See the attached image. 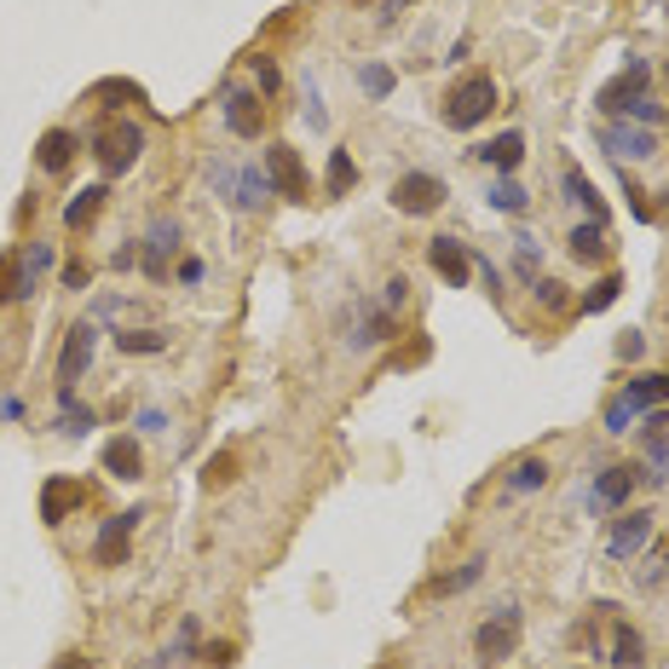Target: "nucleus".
<instances>
[{
    "instance_id": "f257e3e1",
    "label": "nucleus",
    "mask_w": 669,
    "mask_h": 669,
    "mask_svg": "<svg viewBox=\"0 0 669 669\" xmlns=\"http://www.w3.org/2000/svg\"><path fill=\"white\" fill-rule=\"evenodd\" d=\"M139 150H145V127H139V121H121V116L98 121L93 157H98V168H105V179H121L127 168L139 162Z\"/></svg>"
},
{
    "instance_id": "f03ea898",
    "label": "nucleus",
    "mask_w": 669,
    "mask_h": 669,
    "mask_svg": "<svg viewBox=\"0 0 669 669\" xmlns=\"http://www.w3.org/2000/svg\"><path fill=\"white\" fill-rule=\"evenodd\" d=\"M491 110H497V82H491V75H468V82H456L445 93V121L456 127V134L479 127Z\"/></svg>"
},
{
    "instance_id": "7ed1b4c3",
    "label": "nucleus",
    "mask_w": 669,
    "mask_h": 669,
    "mask_svg": "<svg viewBox=\"0 0 669 669\" xmlns=\"http://www.w3.org/2000/svg\"><path fill=\"white\" fill-rule=\"evenodd\" d=\"M513 647H520V612H513V606H497V612L474 629V658L497 669Z\"/></svg>"
},
{
    "instance_id": "20e7f679",
    "label": "nucleus",
    "mask_w": 669,
    "mask_h": 669,
    "mask_svg": "<svg viewBox=\"0 0 669 669\" xmlns=\"http://www.w3.org/2000/svg\"><path fill=\"white\" fill-rule=\"evenodd\" d=\"M93 347H98V323L93 318H82V323H70V334H64V352H59V393H75V381L87 375V364H93Z\"/></svg>"
},
{
    "instance_id": "39448f33",
    "label": "nucleus",
    "mask_w": 669,
    "mask_h": 669,
    "mask_svg": "<svg viewBox=\"0 0 669 669\" xmlns=\"http://www.w3.org/2000/svg\"><path fill=\"white\" fill-rule=\"evenodd\" d=\"M266 173H272L277 197H289V202H306V197H312V173H306V162H300L295 145H272V150H266Z\"/></svg>"
},
{
    "instance_id": "423d86ee",
    "label": "nucleus",
    "mask_w": 669,
    "mask_h": 669,
    "mask_svg": "<svg viewBox=\"0 0 669 669\" xmlns=\"http://www.w3.org/2000/svg\"><path fill=\"white\" fill-rule=\"evenodd\" d=\"M393 209L399 214H439L445 209V179H433V173H404L399 185H393Z\"/></svg>"
},
{
    "instance_id": "0eeeda50",
    "label": "nucleus",
    "mask_w": 669,
    "mask_h": 669,
    "mask_svg": "<svg viewBox=\"0 0 669 669\" xmlns=\"http://www.w3.org/2000/svg\"><path fill=\"white\" fill-rule=\"evenodd\" d=\"M647 82H652V75H647V59H635L624 75H617V82H606V87H601V98H595L601 116H629V110L640 105V98H647Z\"/></svg>"
},
{
    "instance_id": "6e6552de",
    "label": "nucleus",
    "mask_w": 669,
    "mask_h": 669,
    "mask_svg": "<svg viewBox=\"0 0 669 669\" xmlns=\"http://www.w3.org/2000/svg\"><path fill=\"white\" fill-rule=\"evenodd\" d=\"M82 502H93V485L70 479V474H53V479L41 485V520H46V525H64Z\"/></svg>"
},
{
    "instance_id": "1a4fd4ad",
    "label": "nucleus",
    "mask_w": 669,
    "mask_h": 669,
    "mask_svg": "<svg viewBox=\"0 0 669 669\" xmlns=\"http://www.w3.org/2000/svg\"><path fill=\"white\" fill-rule=\"evenodd\" d=\"M139 520H145L139 508L110 513V520L98 525V537H93V560H98V565H127V537L139 531Z\"/></svg>"
},
{
    "instance_id": "9d476101",
    "label": "nucleus",
    "mask_w": 669,
    "mask_h": 669,
    "mask_svg": "<svg viewBox=\"0 0 669 669\" xmlns=\"http://www.w3.org/2000/svg\"><path fill=\"white\" fill-rule=\"evenodd\" d=\"M225 121H231L237 139H261L266 134V98L248 93V87H231L225 93Z\"/></svg>"
},
{
    "instance_id": "9b49d317",
    "label": "nucleus",
    "mask_w": 669,
    "mask_h": 669,
    "mask_svg": "<svg viewBox=\"0 0 669 669\" xmlns=\"http://www.w3.org/2000/svg\"><path fill=\"white\" fill-rule=\"evenodd\" d=\"M427 261H433V272H439L450 289H468V277H474V254L461 248L456 237H433L427 243Z\"/></svg>"
},
{
    "instance_id": "f8f14e48",
    "label": "nucleus",
    "mask_w": 669,
    "mask_h": 669,
    "mask_svg": "<svg viewBox=\"0 0 669 669\" xmlns=\"http://www.w3.org/2000/svg\"><path fill=\"white\" fill-rule=\"evenodd\" d=\"M214 185H220V191H231V185H237V197H231V202H237L243 214L266 209V179L254 173V168H231V173H225V162H220V168H214Z\"/></svg>"
},
{
    "instance_id": "ddd939ff",
    "label": "nucleus",
    "mask_w": 669,
    "mask_h": 669,
    "mask_svg": "<svg viewBox=\"0 0 669 669\" xmlns=\"http://www.w3.org/2000/svg\"><path fill=\"white\" fill-rule=\"evenodd\" d=\"M617 404L629 410V416H640V410L652 404H669V370H652V375H635L624 393H617Z\"/></svg>"
},
{
    "instance_id": "4468645a",
    "label": "nucleus",
    "mask_w": 669,
    "mask_h": 669,
    "mask_svg": "<svg viewBox=\"0 0 669 669\" xmlns=\"http://www.w3.org/2000/svg\"><path fill=\"white\" fill-rule=\"evenodd\" d=\"M652 543V513H624V520L612 525V537H606V549L617 554V560H629V554H640Z\"/></svg>"
},
{
    "instance_id": "2eb2a0df",
    "label": "nucleus",
    "mask_w": 669,
    "mask_h": 669,
    "mask_svg": "<svg viewBox=\"0 0 669 669\" xmlns=\"http://www.w3.org/2000/svg\"><path fill=\"white\" fill-rule=\"evenodd\" d=\"M98 461H105V474H110V479H139V474H145V450H139V439H134V433H121V439H110Z\"/></svg>"
},
{
    "instance_id": "dca6fc26",
    "label": "nucleus",
    "mask_w": 669,
    "mask_h": 669,
    "mask_svg": "<svg viewBox=\"0 0 669 669\" xmlns=\"http://www.w3.org/2000/svg\"><path fill=\"white\" fill-rule=\"evenodd\" d=\"M617 669H640L647 663V640H640V629L635 624H624V617L612 612V652H606Z\"/></svg>"
},
{
    "instance_id": "f3484780",
    "label": "nucleus",
    "mask_w": 669,
    "mask_h": 669,
    "mask_svg": "<svg viewBox=\"0 0 669 669\" xmlns=\"http://www.w3.org/2000/svg\"><path fill=\"white\" fill-rule=\"evenodd\" d=\"M105 202H110V185H87V191H75L64 202V231H87L98 214H105Z\"/></svg>"
},
{
    "instance_id": "a211bd4d",
    "label": "nucleus",
    "mask_w": 669,
    "mask_h": 669,
    "mask_svg": "<svg viewBox=\"0 0 669 669\" xmlns=\"http://www.w3.org/2000/svg\"><path fill=\"white\" fill-rule=\"evenodd\" d=\"M173 248H179V220H157V225L145 231V272H150V277H162Z\"/></svg>"
},
{
    "instance_id": "6ab92c4d",
    "label": "nucleus",
    "mask_w": 669,
    "mask_h": 669,
    "mask_svg": "<svg viewBox=\"0 0 669 669\" xmlns=\"http://www.w3.org/2000/svg\"><path fill=\"white\" fill-rule=\"evenodd\" d=\"M601 145L612 150V157H652V150H658V145H652V134H647V127H635V121H629V127H624V121L606 127Z\"/></svg>"
},
{
    "instance_id": "aec40b11",
    "label": "nucleus",
    "mask_w": 669,
    "mask_h": 669,
    "mask_svg": "<svg viewBox=\"0 0 669 669\" xmlns=\"http://www.w3.org/2000/svg\"><path fill=\"white\" fill-rule=\"evenodd\" d=\"M35 162H41L46 173H64V168L75 162V134H70V127H53V134H41Z\"/></svg>"
},
{
    "instance_id": "412c9836",
    "label": "nucleus",
    "mask_w": 669,
    "mask_h": 669,
    "mask_svg": "<svg viewBox=\"0 0 669 669\" xmlns=\"http://www.w3.org/2000/svg\"><path fill=\"white\" fill-rule=\"evenodd\" d=\"M640 479H647L640 468H606V474L595 479V502H601V508H624V497L635 491Z\"/></svg>"
},
{
    "instance_id": "4be33fe9",
    "label": "nucleus",
    "mask_w": 669,
    "mask_h": 669,
    "mask_svg": "<svg viewBox=\"0 0 669 669\" xmlns=\"http://www.w3.org/2000/svg\"><path fill=\"white\" fill-rule=\"evenodd\" d=\"M572 254H577V261H588V266H601L606 254H612V237H606V220H583V225L572 231Z\"/></svg>"
},
{
    "instance_id": "5701e85b",
    "label": "nucleus",
    "mask_w": 669,
    "mask_h": 669,
    "mask_svg": "<svg viewBox=\"0 0 669 669\" xmlns=\"http://www.w3.org/2000/svg\"><path fill=\"white\" fill-rule=\"evenodd\" d=\"M474 157L491 162V168H502V173H513V168L525 162V139H520V134H502V139H491V145H479Z\"/></svg>"
},
{
    "instance_id": "b1692460",
    "label": "nucleus",
    "mask_w": 669,
    "mask_h": 669,
    "mask_svg": "<svg viewBox=\"0 0 669 669\" xmlns=\"http://www.w3.org/2000/svg\"><path fill=\"white\" fill-rule=\"evenodd\" d=\"M549 485V461H537V456H525L520 468L508 474V497H531V491H543Z\"/></svg>"
},
{
    "instance_id": "393cba45",
    "label": "nucleus",
    "mask_w": 669,
    "mask_h": 669,
    "mask_svg": "<svg viewBox=\"0 0 669 669\" xmlns=\"http://www.w3.org/2000/svg\"><path fill=\"white\" fill-rule=\"evenodd\" d=\"M565 197H572L577 209H588V220H606V202H601V191L583 179V168H565Z\"/></svg>"
},
{
    "instance_id": "a878e982",
    "label": "nucleus",
    "mask_w": 669,
    "mask_h": 669,
    "mask_svg": "<svg viewBox=\"0 0 669 669\" xmlns=\"http://www.w3.org/2000/svg\"><path fill=\"white\" fill-rule=\"evenodd\" d=\"M12 300H30V295H23V261H18V248L0 254V306H12Z\"/></svg>"
},
{
    "instance_id": "bb28decb",
    "label": "nucleus",
    "mask_w": 669,
    "mask_h": 669,
    "mask_svg": "<svg viewBox=\"0 0 669 669\" xmlns=\"http://www.w3.org/2000/svg\"><path fill=\"white\" fill-rule=\"evenodd\" d=\"M617 295H624V277H617V272H606L601 283H595V289H588L577 306H583V312H606V306L617 300Z\"/></svg>"
},
{
    "instance_id": "cd10ccee",
    "label": "nucleus",
    "mask_w": 669,
    "mask_h": 669,
    "mask_svg": "<svg viewBox=\"0 0 669 669\" xmlns=\"http://www.w3.org/2000/svg\"><path fill=\"white\" fill-rule=\"evenodd\" d=\"M491 209H502V214H525V209H531V197H525V185H513V179H497V185H491Z\"/></svg>"
},
{
    "instance_id": "c85d7f7f",
    "label": "nucleus",
    "mask_w": 669,
    "mask_h": 669,
    "mask_svg": "<svg viewBox=\"0 0 669 669\" xmlns=\"http://www.w3.org/2000/svg\"><path fill=\"white\" fill-rule=\"evenodd\" d=\"M352 185H358V168H352L347 150H334V157H329V197H347Z\"/></svg>"
},
{
    "instance_id": "c756f323",
    "label": "nucleus",
    "mask_w": 669,
    "mask_h": 669,
    "mask_svg": "<svg viewBox=\"0 0 669 669\" xmlns=\"http://www.w3.org/2000/svg\"><path fill=\"white\" fill-rule=\"evenodd\" d=\"M479 572H485V560H468L461 572H450V577H439V583H427V595H456V588H474Z\"/></svg>"
},
{
    "instance_id": "7c9ffc66",
    "label": "nucleus",
    "mask_w": 669,
    "mask_h": 669,
    "mask_svg": "<svg viewBox=\"0 0 669 669\" xmlns=\"http://www.w3.org/2000/svg\"><path fill=\"white\" fill-rule=\"evenodd\" d=\"M116 347L121 352H162L168 334H157V329H127V334H116Z\"/></svg>"
},
{
    "instance_id": "2f4dec72",
    "label": "nucleus",
    "mask_w": 669,
    "mask_h": 669,
    "mask_svg": "<svg viewBox=\"0 0 669 669\" xmlns=\"http://www.w3.org/2000/svg\"><path fill=\"white\" fill-rule=\"evenodd\" d=\"M358 87H364L370 98H387L393 93V70L387 64H364V70H358Z\"/></svg>"
},
{
    "instance_id": "473e14b6",
    "label": "nucleus",
    "mask_w": 669,
    "mask_h": 669,
    "mask_svg": "<svg viewBox=\"0 0 669 669\" xmlns=\"http://www.w3.org/2000/svg\"><path fill=\"white\" fill-rule=\"evenodd\" d=\"M231 479H237V456L220 450V456L209 461V468H202V485H209V491H220V485H231Z\"/></svg>"
},
{
    "instance_id": "72a5a7b5",
    "label": "nucleus",
    "mask_w": 669,
    "mask_h": 669,
    "mask_svg": "<svg viewBox=\"0 0 669 669\" xmlns=\"http://www.w3.org/2000/svg\"><path fill=\"white\" fill-rule=\"evenodd\" d=\"M537 300H543L549 312H565V306H572V295H565L560 277H537Z\"/></svg>"
},
{
    "instance_id": "f704fd0d",
    "label": "nucleus",
    "mask_w": 669,
    "mask_h": 669,
    "mask_svg": "<svg viewBox=\"0 0 669 669\" xmlns=\"http://www.w3.org/2000/svg\"><path fill=\"white\" fill-rule=\"evenodd\" d=\"M64 399V433H87L98 416H93V410H82V404H75V393H59Z\"/></svg>"
},
{
    "instance_id": "c9c22d12",
    "label": "nucleus",
    "mask_w": 669,
    "mask_h": 669,
    "mask_svg": "<svg viewBox=\"0 0 669 669\" xmlns=\"http://www.w3.org/2000/svg\"><path fill=\"white\" fill-rule=\"evenodd\" d=\"M248 64H254V75H261V98H277L283 93V70L272 59H248Z\"/></svg>"
},
{
    "instance_id": "e433bc0d",
    "label": "nucleus",
    "mask_w": 669,
    "mask_h": 669,
    "mask_svg": "<svg viewBox=\"0 0 669 669\" xmlns=\"http://www.w3.org/2000/svg\"><path fill=\"white\" fill-rule=\"evenodd\" d=\"M93 98H134V105H145V87H134V82H98Z\"/></svg>"
},
{
    "instance_id": "4c0bfd02",
    "label": "nucleus",
    "mask_w": 669,
    "mask_h": 669,
    "mask_svg": "<svg viewBox=\"0 0 669 669\" xmlns=\"http://www.w3.org/2000/svg\"><path fill=\"white\" fill-rule=\"evenodd\" d=\"M202 658H209V663H231V658H237V647H231V640H209V647H202Z\"/></svg>"
},
{
    "instance_id": "58836bf2",
    "label": "nucleus",
    "mask_w": 669,
    "mask_h": 669,
    "mask_svg": "<svg viewBox=\"0 0 669 669\" xmlns=\"http://www.w3.org/2000/svg\"><path fill=\"white\" fill-rule=\"evenodd\" d=\"M513 243H520V272H531L537 266V237H525V231H520Z\"/></svg>"
},
{
    "instance_id": "ea45409f",
    "label": "nucleus",
    "mask_w": 669,
    "mask_h": 669,
    "mask_svg": "<svg viewBox=\"0 0 669 669\" xmlns=\"http://www.w3.org/2000/svg\"><path fill=\"white\" fill-rule=\"evenodd\" d=\"M306 121H312V127H323V110H318V87H312V82H306Z\"/></svg>"
},
{
    "instance_id": "a19ab883",
    "label": "nucleus",
    "mask_w": 669,
    "mask_h": 669,
    "mask_svg": "<svg viewBox=\"0 0 669 669\" xmlns=\"http://www.w3.org/2000/svg\"><path fill=\"white\" fill-rule=\"evenodd\" d=\"M202 272H209L202 261H179V283H202Z\"/></svg>"
},
{
    "instance_id": "79ce46f5",
    "label": "nucleus",
    "mask_w": 669,
    "mask_h": 669,
    "mask_svg": "<svg viewBox=\"0 0 669 669\" xmlns=\"http://www.w3.org/2000/svg\"><path fill=\"white\" fill-rule=\"evenodd\" d=\"M157 427H168V416H162V410H145V416H139V433H157Z\"/></svg>"
},
{
    "instance_id": "37998d69",
    "label": "nucleus",
    "mask_w": 669,
    "mask_h": 669,
    "mask_svg": "<svg viewBox=\"0 0 669 669\" xmlns=\"http://www.w3.org/2000/svg\"><path fill=\"white\" fill-rule=\"evenodd\" d=\"M59 669H87V658H82V652H70V658H64Z\"/></svg>"
},
{
    "instance_id": "c03bdc74",
    "label": "nucleus",
    "mask_w": 669,
    "mask_h": 669,
    "mask_svg": "<svg viewBox=\"0 0 669 669\" xmlns=\"http://www.w3.org/2000/svg\"><path fill=\"white\" fill-rule=\"evenodd\" d=\"M381 669H399V663H393V658H387V663H381Z\"/></svg>"
}]
</instances>
